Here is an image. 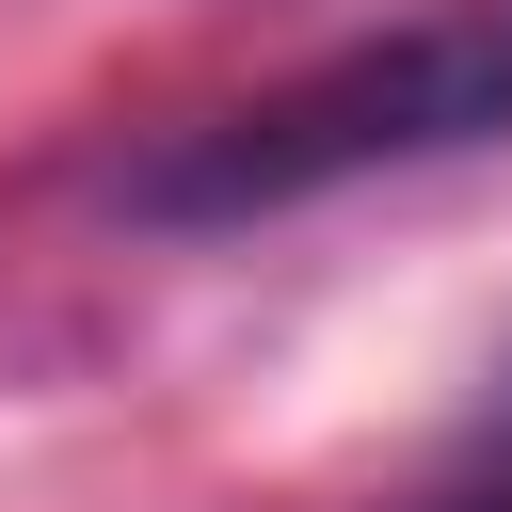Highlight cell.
I'll use <instances>...</instances> for the list:
<instances>
[{
  "instance_id": "1",
  "label": "cell",
  "mask_w": 512,
  "mask_h": 512,
  "mask_svg": "<svg viewBox=\"0 0 512 512\" xmlns=\"http://www.w3.org/2000/svg\"><path fill=\"white\" fill-rule=\"evenodd\" d=\"M464 144H512V0H448L384 48L304 64L288 96L160 144L128 176V208L144 224H256V208H304V192H352L400 160H464Z\"/></svg>"
}]
</instances>
